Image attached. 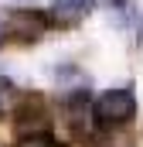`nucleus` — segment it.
<instances>
[{"instance_id":"obj_1","label":"nucleus","mask_w":143,"mask_h":147,"mask_svg":"<svg viewBox=\"0 0 143 147\" xmlns=\"http://www.w3.org/2000/svg\"><path fill=\"white\" fill-rule=\"evenodd\" d=\"M92 116L102 130H116V127H126L133 116H136V92L130 86H112L106 89L96 103H92Z\"/></svg>"},{"instance_id":"obj_2","label":"nucleus","mask_w":143,"mask_h":147,"mask_svg":"<svg viewBox=\"0 0 143 147\" xmlns=\"http://www.w3.org/2000/svg\"><path fill=\"white\" fill-rule=\"evenodd\" d=\"M48 28H51V17L44 10H34V7H14V10H7V17L0 24V31L7 38H14V41H37V38L48 34Z\"/></svg>"},{"instance_id":"obj_3","label":"nucleus","mask_w":143,"mask_h":147,"mask_svg":"<svg viewBox=\"0 0 143 147\" xmlns=\"http://www.w3.org/2000/svg\"><path fill=\"white\" fill-rule=\"evenodd\" d=\"M92 14V0H51V24H61V28H72L78 21H85Z\"/></svg>"},{"instance_id":"obj_4","label":"nucleus","mask_w":143,"mask_h":147,"mask_svg":"<svg viewBox=\"0 0 143 147\" xmlns=\"http://www.w3.org/2000/svg\"><path fill=\"white\" fill-rule=\"evenodd\" d=\"M48 113H44V103H41V96H27L21 106H17V127L24 130V134H44L48 130V120H44Z\"/></svg>"},{"instance_id":"obj_5","label":"nucleus","mask_w":143,"mask_h":147,"mask_svg":"<svg viewBox=\"0 0 143 147\" xmlns=\"http://www.w3.org/2000/svg\"><path fill=\"white\" fill-rule=\"evenodd\" d=\"M14 103H17V86H14L7 75H0V120L14 110Z\"/></svg>"},{"instance_id":"obj_6","label":"nucleus","mask_w":143,"mask_h":147,"mask_svg":"<svg viewBox=\"0 0 143 147\" xmlns=\"http://www.w3.org/2000/svg\"><path fill=\"white\" fill-rule=\"evenodd\" d=\"M14 147H61V144L44 130V134H24V140H17Z\"/></svg>"},{"instance_id":"obj_7","label":"nucleus","mask_w":143,"mask_h":147,"mask_svg":"<svg viewBox=\"0 0 143 147\" xmlns=\"http://www.w3.org/2000/svg\"><path fill=\"white\" fill-rule=\"evenodd\" d=\"M140 45H143V21H140Z\"/></svg>"},{"instance_id":"obj_8","label":"nucleus","mask_w":143,"mask_h":147,"mask_svg":"<svg viewBox=\"0 0 143 147\" xmlns=\"http://www.w3.org/2000/svg\"><path fill=\"white\" fill-rule=\"evenodd\" d=\"M0 34H3V31H0Z\"/></svg>"},{"instance_id":"obj_9","label":"nucleus","mask_w":143,"mask_h":147,"mask_svg":"<svg viewBox=\"0 0 143 147\" xmlns=\"http://www.w3.org/2000/svg\"><path fill=\"white\" fill-rule=\"evenodd\" d=\"M112 3H116V0H112Z\"/></svg>"}]
</instances>
